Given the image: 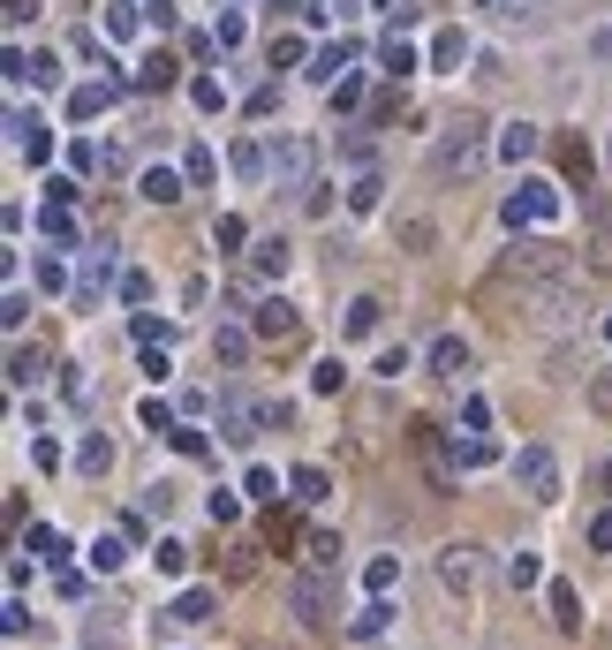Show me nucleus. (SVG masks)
<instances>
[{
    "label": "nucleus",
    "mask_w": 612,
    "mask_h": 650,
    "mask_svg": "<svg viewBox=\"0 0 612 650\" xmlns=\"http://www.w3.org/2000/svg\"><path fill=\"white\" fill-rule=\"evenodd\" d=\"M582 318H590V295L575 288V280H537V288L522 295V325L529 333H582Z\"/></svg>",
    "instance_id": "1"
},
{
    "label": "nucleus",
    "mask_w": 612,
    "mask_h": 650,
    "mask_svg": "<svg viewBox=\"0 0 612 650\" xmlns=\"http://www.w3.org/2000/svg\"><path fill=\"white\" fill-rule=\"evenodd\" d=\"M484 167V121L461 114L454 129H446L439 144H431V182H469V174Z\"/></svg>",
    "instance_id": "2"
},
{
    "label": "nucleus",
    "mask_w": 612,
    "mask_h": 650,
    "mask_svg": "<svg viewBox=\"0 0 612 650\" xmlns=\"http://www.w3.org/2000/svg\"><path fill=\"white\" fill-rule=\"evenodd\" d=\"M567 273V250L552 235H529V242H514L507 250V265H499V280H529V288H537V280H560Z\"/></svg>",
    "instance_id": "3"
},
{
    "label": "nucleus",
    "mask_w": 612,
    "mask_h": 650,
    "mask_svg": "<svg viewBox=\"0 0 612 650\" xmlns=\"http://www.w3.org/2000/svg\"><path fill=\"white\" fill-rule=\"evenodd\" d=\"M288 605H295V620H310V628H333V620H340V582H333V567H310V575H295Z\"/></svg>",
    "instance_id": "4"
},
{
    "label": "nucleus",
    "mask_w": 612,
    "mask_h": 650,
    "mask_svg": "<svg viewBox=\"0 0 612 650\" xmlns=\"http://www.w3.org/2000/svg\"><path fill=\"white\" fill-rule=\"evenodd\" d=\"M514 484H522L537 507H552V499H560V454H552V446H522V454H514Z\"/></svg>",
    "instance_id": "5"
},
{
    "label": "nucleus",
    "mask_w": 612,
    "mask_h": 650,
    "mask_svg": "<svg viewBox=\"0 0 612 650\" xmlns=\"http://www.w3.org/2000/svg\"><path fill=\"white\" fill-rule=\"evenodd\" d=\"M257 431H265V401H250L242 386H227V394H220V439L227 446H250Z\"/></svg>",
    "instance_id": "6"
},
{
    "label": "nucleus",
    "mask_w": 612,
    "mask_h": 650,
    "mask_svg": "<svg viewBox=\"0 0 612 650\" xmlns=\"http://www.w3.org/2000/svg\"><path fill=\"white\" fill-rule=\"evenodd\" d=\"M582 273H612V197H590V235H582Z\"/></svg>",
    "instance_id": "7"
},
{
    "label": "nucleus",
    "mask_w": 612,
    "mask_h": 650,
    "mask_svg": "<svg viewBox=\"0 0 612 650\" xmlns=\"http://www.w3.org/2000/svg\"><path fill=\"white\" fill-rule=\"evenodd\" d=\"M560 212V197H552V182H522L507 197V227H537V220H552Z\"/></svg>",
    "instance_id": "8"
},
{
    "label": "nucleus",
    "mask_w": 612,
    "mask_h": 650,
    "mask_svg": "<svg viewBox=\"0 0 612 650\" xmlns=\"http://www.w3.org/2000/svg\"><path fill=\"white\" fill-rule=\"evenodd\" d=\"M439 575H446V590H461V598H469L476 582H484V552H476V545H446V552H439Z\"/></svg>",
    "instance_id": "9"
},
{
    "label": "nucleus",
    "mask_w": 612,
    "mask_h": 650,
    "mask_svg": "<svg viewBox=\"0 0 612 650\" xmlns=\"http://www.w3.org/2000/svg\"><path fill=\"white\" fill-rule=\"evenodd\" d=\"M114 288V250H84V265H76V303H99V295Z\"/></svg>",
    "instance_id": "10"
},
{
    "label": "nucleus",
    "mask_w": 612,
    "mask_h": 650,
    "mask_svg": "<svg viewBox=\"0 0 612 650\" xmlns=\"http://www.w3.org/2000/svg\"><path fill=\"white\" fill-rule=\"evenodd\" d=\"M310 159H318V152H310L303 137L280 144V152H272V174H280V189H303V182H310Z\"/></svg>",
    "instance_id": "11"
},
{
    "label": "nucleus",
    "mask_w": 612,
    "mask_h": 650,
    "mask_svg": "<svg viewBox=\"0 0 612 650\" xmlns=\"http://www.w3.org/2000/svg\"><path fill=\"white\" fill-rule=\"evenodd\" d=\"M257 333H265V341H295V333H303V318H295V303H288V295L257 303Z\"/></svg>",
    "instance_id": "12"
},
{
    "label": "nucleus",
    "mask_w": 612,
    "mask_h": 650,
    "mask_svg": "<svg viewBox=\"0 0 612 650\" xmlns=\"http://www.w3.org/2000/svg\"><path fill=\"white\" fill-rule=\"evenodd\" d=\"M431 371L439 378H469V341H461V333H439V341H431Z\"/></svg>",
    "instance_id": "13"
},
{
    "label": "nucleus",
    "mask_w": 612,
    "mask_h": 650,
    "mask_svg": "<svg viewBox=\"0 0 612 650\" xmlns=\"http://www.w3.org/2000/svg\"><path fill=\"white\" fill-rule=\"evenodd\" d=\"M212 605H220L212 590H182V598L167 605V620H174V628H197V620H212Z\"/></svg>",
    "instance_id": "14"
},
{
    "label": "nucleus",
    "mask_w": 612,
    "mask_h": 650,
    "mask_svg": "<svg viewBox=\"0 0 612 650\" xmlns=\"http://www.w3.org/2000/svg\"><path fill=\"white\" fill-rule=\"evenodd\" d=\"M8 129H16V152H23V159H46V152H53V137H46V121H38V114H16Z\"/></svg>",
    "instance_id": "15"
},
{
    "label": "nucleus",
    "mask_w": 612,
    "mask_h": 650,
    "mask_svg": "<svg viewBox=\"0 0 612 650\" xmlns=\"http://www.w3.org/2000/svg\"><path fill=\"white\" fill-rule=\"evenodd\" d=\"M544 598H552V620H560L567 635L582 628V598H575V582H544Z\"/></svg>",
    "instance_id": "16"
},
{
    "label": "nucleus",
    "mask_w": 612,
    "mask_h": 650,
    "mask_svg": "<svg viewBox=\"0 0 612 650\" xmlns=\"http://www.w3.org/2000/svg\"><path fill=\"white\" fill-rule=\"evenodd\" d=\"M250 273H257V280H280V273H288V242H280V235L257 242V250H250Z\"/></svg>",
    "instance_id": "17"
},
{
    "label": "nucleus",
    "mask_w": 612,
    "mask_h": 650,
    "mask_svg": "<svg viewBox=\"0 0 612 650\" xmlns=\"http://www.w3.org/2000/svg\"><path fill=\"white\" fill-rule=\"evenodd\" d=\"M242 356H250V333H242V325H220V333H212V363H227V371H235Z\"/></svg>",
    "instance_id": "18"
},
{
    "label": "nucleus",
    "mask_w": 612,
    "mask_h": 650,
    "mask_svg": "<svg viewBox=\"0 0 612 650\" xmlns=\"http://www.w3.org/2000/svg\"><path fill=\"white\" fill-rule=\"evenodd\" d=\"M76 469H84V477H106V469H114V446H106L99 431H84V446H76Z\"/></svg>",
    "instance_id": "19"
},
{
    "label": "nucleus",
    "mask_w": 612,
    "mask_h": 650,
    "mask_svg": "<svg viewBox=\"0 0 612 650\" xmlns=\"http://www.w3.org/2000/svg\"><path fill=\"white\" fill-rule=\"evenodd\" d=\"M378 318H386V303H371V295H363V303H348V341H371Z\"/></svg>",
    "instance_id": "20"
},
{
    "label": "nucleus",
    "mask_w": 612,
    "mask_h": 650,
    "mask_svg": "<svg viewBox=\"0 0 612 650\" xmlns=\"http://www.w3.org/2000/svg\"><path fill=\"white\" fill-rule=\"evenodd\" d=\"M288 492L303 499V507H318V499L333 492V484H325V469H295V477H288Z\"/></svg>",
    "instance_id": "21"
},
{
    "label": "nucleus",
    "mask_w": 612,
    "mask_h": 650,
    "mask_svg": "<svg viewBox=\"0 0 612 650\" xmlns=\"http://www.w3.org/2000/svg\"><path fill=\"white\" fill-rule=\"evenodd\" d=\"M23 545H31V552H38V560H53V567H61V560H68V537H61V530H46V522H38V530H31V537H23Z\"/></svg>",
    "instance_id": "22"
},
{
    "label": "nucleus",
    "mask_w": 612,
    "mask_h": 650,
    "mask_svg": "<svg viewBox=\"0 0 612 650\" xmlns=\"http://www.w3.org/2000/svg\"><path fill=\"white\" fill-rule=\"evenodd\" d=\"M38 235H46V242H76V220H68V205H46V212H38Z\"/></svg>",
    "instance_id": "23"
},
{
    "label": "nucleus",
    "mask_w": 612,
    "mask_h": 650,
    "mask_svg": "<svg viewBox=\"0 0 612 650\" xmlns=\"http://www.w3.org/2000/svg\"><path fill=\"white\" fill-rule=\"evenodd\" d=\"M8 378H16V386H31V378H46V348H16V363H8Z\"/></svg>",
    "instance_id": "24"
},
{
    "label": "nucleus",
    "mask_w": 612,
    "mask_h": 650,
    "mask_svg": "<svg viewBox=\"0 0 612 650\" xmlns=\"http://www.w3.org/2000/svg\"><path fill=\"white\" fill-rule=\"evenodd\" d=\"M121 560H129V537H99V545H91V567H99V575H114Z\"/></svg>",
    "instance_id": "25"
},
{
    "label": "nucleus",
    "mask_w": 612,
    "mask_h": 650,
    "mask_svg": "<svg viewBox=\"0 0 612 650\" xmlns=\"http://www.w3.org/2000/svg\"><path fill=\"white\" fill-rule=\"evenodd\" d=\"M507 582H514V590H529V582H544V560H537V552H514V560H507Z\"/></svg>",
    "instance_id": "26"
},
{
    "label": "nucleus",
    "mask_w": 612,
    "mask_h": 650,
    "mask_svg": "<svg viewBox=\"0 0 612 650\" xmlns=\"http://www.w3.org/2000/svg\"><path fill=\"white\" fill-rule=\"evenodd\" d=\"M144 197H152V205H174V197H182V182H174L167 167H152V174H144Z\"/></svg>",
    "instance_id": "27"
},
{
    "label": "nucleus",
    "mask_w": 612,
    "mask_h": 650,
    "mask_svg": "<svg viewBox=\"0 0 612 650\" xmlns=\"http://www.w3.org/2000/svg\"><path fill=\"white\" fill-rule=\"evenodd\" d=\"M454 462L461 469H484V462H492V439H461V431H454Z\"/></svg>",
    "instance_id": "28"
},
{
    "label": "nucleus",
    "mask_w": 612,
    "mask_h": 650,
    "mask_svg": "<svg viewBox=\"0 0 612 650\" xmlns=\"http://www.w3.org/2000/svg\"><path fill=\"white\" fill-rule=\"evenodd\" d=\"M499 152H507V159H529V152H537V129H529V121H514L507 137H499Z\"/></svg>",
    "instance_id": "29"
},
{
    "label": "nucleus",
    "mask_w": 612,
    "mask_h": 650,
    "mask_svg": "<svg viewBox=\"0 0 612 650\" xmlns=\"http://www.w3.org/2000/svg\"><path fill=\"white\" fill-rule=\"evenodd\" d=\"M363 582H371V590H393V582H401V560H393V552H378V560L363 567Z\"/></svg>",
    "instance_id": "30"
},
{
    "label": "nucleus",
    "mask_w": 612,
    "mask_h": 650,
    "mask_svg": "<svg viewBox=\"0 0 612 650\" xmlns=\"http://www.w3.org/2000/svg\"><path fill=\"white\" fill-rule=\"evenodd\" d=\"M386 620H393V605H386V590H378V598H371V605H363V613H356V635H378V628H386Z\"/></svg>",
    "instance_id": "31"
},
{
    "label": "nucleus",
    "mask_w": 612,
    "mask_h": 650,
    "mask_svg": "<svg viewBox=\"0 0 612 650\" xmlns=\"http://www.w3.org/2000/svg\"><path fill=\"white\" fill-rule=\"evenodd\" d=\"M167 439H174V446H182L189 462H197V454H212V439H204V431H189V424H174V431H167Z\"/></svg>",
    "instance_id": "32"
},
{
    "label": "nucleus",
    "mask_w": 612,
    "mask_h": 650,
    "mask_svg": "<svg viewBox=\"0 0 612 650\" xmlns=\"http://www.w3.org/2000/svg\"><path fill=\"white\" fill-rule=\"evenodd\" d=\"M0 318H8V333H23V318H31V295L8 288V310H0Z\"/></svg>",
    "instance_id": "33"
},
{
    "label": "nucleus",
    "mask_w": 612,
    "mask_h": 650,
    "mask_svg": "<svg viewBox=\"0 0 612 650\" xmlns=\"http://www.w3.org/2000/svg\"><path fill=\"white\" fill-rule=\"evenodd\" d=\"M340 69H348V46H333V53H318V69H310V76H318V84H333V76Z\"/></svg>",
    "instance_id": "34"
},
{
    "label": "nucleus",
    "mask_w": 612,
    "mask_h": 650,
    "mask_svg": "<svg viewBox=\"0 0 612 650\" xmlns=\"http://www.w3.org/2000/svg\"><path fill=\"white\" fill-rule=\"evenodd\" d=\"M431 61H439V69H454V61H461V31H439V46H431Z\"/></svg>",
    "instance_id": "35"
},
{
    "label": "nucleus",
    "mask_w": 612,
    "mask_h": 650,
    "mask_svg": "<svg viewBox=\"0 0 612 650\" xmlns=\"http://www.w3.org/2000/svg\"><path fill=\"white\" fill-rule=\"evenodd\" d=\"M182 567H189V545H174V537H167V545H159V575H182Z\"/></svg>",
    "instance_id": "36"
},
{
    "label": "nucleus",
    "mask_w": 612,
    "mask_h": 650,
    "mask_svg": "<svg viewBox=\"0 0 612 650\" xmlns=\"http://www.w3.org/2000/svg\"><path fill=\"white\" fill-rule=\"evenodd\" d=\"M590 409H597V416H612V371H597V378H590Z\"/></svg>",
    "instance_id": "37"
},
{
    "label": "nucleus",
    "mask_w": 612,
    "mask_h": 650,
    "mask_svg": "<svg viewBox=\"0 0 612 650\" xmlns=\"http://www.w3.org/2000/svg\"><path fill=\"white\" fill-rule=\"evenodd\" d=\"M144 84H152V91L174 84V61H167V53H159V61H144Z\"/></svg>",
    "instance_id": "38"
},
{
    "label": "nucleus",
    "mask_w": 612,
    "mask_h": 650,
    "mask_svg": "<svg viewBox=\"0 0 612 650\" xmlns=\"http://www.w3.org/2000/svg\"><path fill=\"white\" fill-rule=\"evenodd\" d=\"M106 99H114V91H99V84H91V91H76V121H91V114H99Z\"/></svg>",
    "instance_id": "39"
},
{
    "label": "nucleus",
    "mask_w": 612,
    "mask_h": 650,
    "mask_svg": "<svg viewBox=\"0 0 612 650\" xmlns=\"http://www.w3.org/2000/svg\"><path fill=\"white\" fill-rule=\"evenodd\" d=\"M38 288H46V295H61V288H68V273L53 265V257H38Z\"/></svg>",
    "instance_id": "40"
},
{
    "label": "nucleus",
    "mask_w": 612,
    "mask_h": 650,
    "mask_svg": "<svg viewBox=\"0 0 612 650\" xmlns=\"http://www.w3.org/2000/svg\"><path fill=\"white\" fill-rule=\"evenodd\" d=\"M340 378H348L340 363H318V371H310V386H318V394H340Z\"/></svg>",
    "instance_id": "41"
},
{
    "label": "nucleus",
    "mask_w": 612,
    "mask_h": 650,
    "mask_svg": "<svg viewBox=\"0 0 612 650\" xmlns=\"http://www.w3.org/2000/svg\"><path fill=\"white\" fill-rule=\"evenodd\" d=\"M174 507V484H144V514H167Z\"/></svg>",
    "instance_id": "42"
},
{
    "label": "nucleus",
    "mask_w": 612,
    "mask_h": 650,
    "mask_svg": "<svg viewBox=\"0 0 612 650\" xmlns=\"http://www.w3.org/2000/svg\"><path fill=\"white\" fill-rule=\"evenodd\" d=\"M242 235H250L242 220H220V227H212V242H220V250H242Z\"/></svg>",
    "instance_id": "43"
},
{
    "label": "nucleus",
    "mask_w": 612,
    "mask_h": 650,
    "mask_svg": "<svg viewBox=\"0 0 612 650\" xmlns=\"http://www.w3.org/2000/svg\"><path fill=\"white\" fill-rule=\"evenodd\" d=\"M144 431H174V409H167V401H144Z\"/></svg>",
    "instance_id": "44"
},
{
    "label": "nucleus",
    "mask_w": 612,
    "mask_h": 650,
    "mask_svg": "<svg viewBox=\"0 0 612 650\" xmlns=\"http://www.w3.org/2000/svg\"><path fill=\"white\" fill-rule=\"evenodd\" d=\"M333 560H340V545H333V537L318 530V537H310V567H333Z\"/></svg>",
    "instance_id": "45"
},
{
    "label": "nucleus",
    "mask_w": 612,
    "mask_h": 650,
    "mask_svg": "<svg viewBox=\"0 0 612 650\" xmlns=\"http://www.w3.org/2000/svg\"><path fill=\"white\" fill-rule=\"evenodd\" d=\"M590 545H612V514H597V530H590Z\"/></svg>",
    "instance_id": "46"
},
{
    "label": "nucleus",
    "mask_w": 612,
    "mask_h": 650,
    "mask_svg": "<svg viewBox=\"0 0 612 650\" xmlns=\"http://www.w3.org/2000/svg\"><path fill=\"white\" fill-rule=\"evenodd\" d=\"M257 650H265V643H257Z\"/></svg>",
    "instance_id": "47"
}]
</instances>
